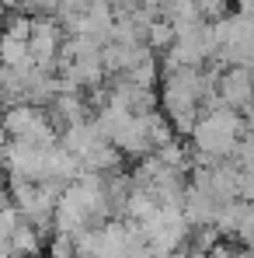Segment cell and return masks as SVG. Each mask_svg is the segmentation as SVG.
Returning <instances> with one entry per match:
<instances>
[{
    "instance_id": "6da1fadb",
    "label": "cell",
    "mask_w": 254,
    "mask_h": 258,
    "mask_svg": "<svg viewBox=\"0 0 254 258\" xmlns=\"http://www.w3.org/2000/svg\"><path fill=\"white\" fill-rule=\"evenodd\" d=\"M244 140V115L226 108V105H212L202 108L195 129L188 133V143L195 150V164H212V161H230L233 150Z\"/></svg>"
},
{
    "instance_id": "7a4b0ae2",
    "label": "cell",
    "mask_w": 254,
    "mask_h": 258,
    "mask_svg": "<svg viewBox=\"0 0 254 258\" xmlns=\"http://www.w3.org/2000/svg\"><path fill=\"white\" fill-rule=\"evenodd\" d=\"M139 230H143L146 244L157 251V258H164L171 251H178V248H185V241L192 234V223H188L181 206H157V213L146 216L139 223Z\"/></svg>"
},
{
    "instance_id": "3957f363",
    "label": "cell",
    "mask_w": 254,
    "mask_h": 258,
    "mask_svg": "<svg viewBox=\"0 0 254 258\" xmlns=\"http://www.w3.org/2000/svg\"><path fill=\"white\" fill-rule=\"evenodd\" d=\"M0 122L7 129V140H28V143H59V133L52 126L49 112L39 105H28V101H18V105H7L0 112Z\"/></svg>"
},
{
    "instance_id": "277c9868",
    "label": "cell",
    "mask_w": 254,
    "mask_h": 258,
    "mask_svg": "<svg viewBox=\"0 0 254 258\" xmlns=\"http://www.w3.org/2000/svg\"><path fill=\"white\" fill-rule=\"evenodd\" d=\"M216 98L219 105L233 108V112H251L254 108V74L251 67H226L219 70V81H216Z\"/></svg>"
},
{
    "instance_id": "5b68a950",
    "label": "cell",
    "mask_w": 254,
    "mask_h": 258,
    "mask_svg": "<svg viewBox=\"0 0 254 258\" xmlns=\"http://www.w3.org/2000/svg\"><path fill=\"white\" fill-rule=\"evenodd\" d=\"M223 206L226 203H219L216 196L209 192H202V188H195V185H188V192H185V216H188V223L192 227H216V220L223 213Z\"/></svg>"
},
{
    "instance_id": "8992f818",
    "label": "cell",
    "mask_w": 254,
    "mask_h": 258,
    "mask_svg": "<svg viewBox=\"0 0 254 258\" xmlns=\"http://www.w3.org/2000/svg\"><path fill=\"white\" fill-rule=\"evenodd\" d=\"M122 161H126V154H122L115 143H108L105 136H101L94 147H87L84 154H80V164H84V171H91V174L122 171Z\"/></svg>"
},
{
    "instance_id": "52a82bcc",
    "label": "cell",
    "mask_w": 254,
    "mask_h": 258,
    "mask_svg": "<svg viewBox=\"0 0 254 258\" xmlns=\"http://www.w3.org/2000/svg\"><path fill=\"white\" fill-rule=\"evenodd\" d=\"M42 237H45L42 230H35L28 220H21V223H18V230L11 234V241H7V244H11L14 258H39V255H42V244H45Z\"/></svg>"
},
{
    "instance_id": "ba28073f",
    "label": "cell",
    "mask_w": 254,
    "mask_h": 258,
    "mask_svg": "<svg viewBox=\"0 0 254 258\" xmlns=\"http://www.w3.org/2000/svg\"><path fill=\"white\" fill-rule=\"evenodd\" d=\"M0 67H32L28 39H11L0 32Z\"/></svg>"
},
{
    "instance_id": "9c48e42d",
    "label": "cell",
    "mask_w": 254,
    "mask_h": 258,
    "mask_svg": "<svg viewBox=\"0 0 254 258\" xmlns=\"http://www.w3.org/2000/svg\"><path fill=\"white\" fill-rule=\"evenodd\" d=\"M49 258H80L77 237H73V234H52V241H49Z\"/></svg>"
},
{
    "instance_id": "30bf717a",
    "label": "cell",
    "mask_w": 254,
    "mask_h": 258,
    "mask_svg": "<svg viewBox=\"0 0 254 258\" xmlns=\"http://www.w3.org/2000/svg\"><path fill=\"white\" fill-rule=\"evenodd\" d=\"M237 199L254 203V168H240L237 164Z\"/></svg>"
},
{
    "instance_id": "8fae6325",
    "label": "cell",
    "mask_w": 254,
    "mask_h": 258,
    "mask_svg": "<svg viewBox=\"0 0 254 258\" xmlns=\"http://www.w3.org/2000/svg\"><path fill=\"white\" fill-rule=\"evenodd\" d=\"M195 7H199V14H202L206 21H219V18H226L230 0H195Z\"/></svg>"
},
{
    "instance_id": "7c38bea8",
    "label": "cell",
    "mask_w": 254,
    "mask_h": 258,
    "mask_svg": "<svg viewBox=\"0 0 254 258\" xmlns=\"http://www.w3.org/2000/svg\"><path fill=\"white\" fill-rule=\"evenodd\" d=\"M18 223H21V213H18V206H7V210H0V241H11V234L18 230Z\"/></svg>"
},
{
    "instance_id": "4fadbf2b",
    "label": "cell",
    "mask_w": 254,
    "mask_h": 258,
    "mask_svg": "<svg viewBox=\"0 0 254 258\" xmlns=\"http://www.w3.org/2000/svg\"><path fill=\"white\" fill-rule=\"evenodd\" d=\"M126 258H157V251L146 244V237H143V230H139V237L132 241V248L126 251Z\"/></svg>"
},
{
    "instance_id": "5bb4252c",
    "label": "cell",
    "mask_w": 254,
    "mask_h": 258,
    "mask_svg": "<svg viewBox=\"0 0 254 258\" xmlns=\"http://www.w3.org/2000/svg\"><path fill=\"white\" fill-rule=\"evenodd\" d=\"M237 4V14H244V18H254V0H233Z\"/></svg>"
},
{
    "instance_id": "9a60e30c",
    "label": "cell",
    "mask_w": 254,
    "mask_h": 258,
    "mask_svg": "<svg viewBox=\"0 0 254 258\" xmlns=\"http://www.w3.org/2000/svg\"><path fill=\"white\" fill-rule=\"evenodd\" d=\"M7 206H14V199H11V188L0 185V210H7Z\"/></svg>"
},
{
    "instance_id": "2e32d148",
    "label": "cell",
    "mask_w": 254,
    "mask_h": 258,
    "mask_svg": "<svg viewBox=\"0 0 254 258\" xmlns=\"http://www.w3.org/2000/svg\"><path fill=\"white\" fill-rule=\"evenodd\" d=\"M164 258H199V255H192L188 248H178V251H171V255H164Z\"/></svg>"
},
{
    "instance_id": "e0dca14e",
    "label": "cell",
    "mask_w": 254,
    "mask_h": 258,
    "mask_svg": "<svg viewBox=\"0 0 254 258\" xmlns=\"http://www.w3.org/2000/svg\"><path fill=\"white\" fill-rule=\"evenodd\" d=\"M4 18H7V7H4V0H0V28H4Z\"/></svg>"
}]
</instances>
